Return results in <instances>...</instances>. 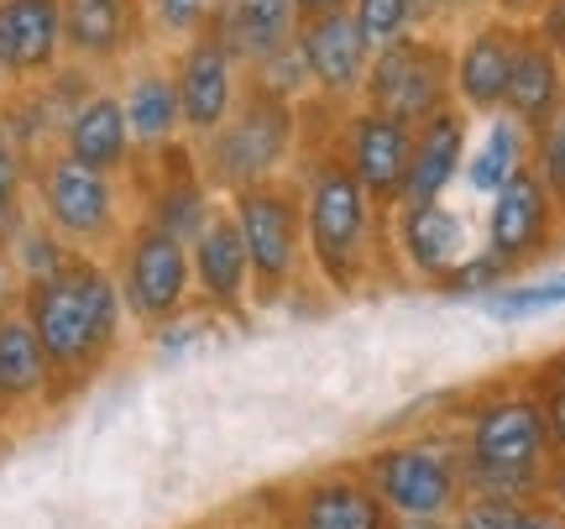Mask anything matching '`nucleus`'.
<instances>
[{"label":"nucleus","mask_w":565,"mask_h":529,"mask_svg":"<svg viewBox=\"0 0 565 529\" xmlns=\"http://www.w3.org/2000/svg\"><path fill=\"white\" fill-rule=\"evenodd\" d=\"M17 309L26 315L42 357L53 367V409H63L95 378H105V367L121 357L126 326H131L110 263L79 257V252L53 278L21 288Z\"/></svg>","instance_id":"nucleus-1"},{"label":"nucleus","mask_w":565,"mask_h":529,"mask_svg":"<svg viewBox=\"0 0 565 529\" xmlns=\"http://www.w3.org/2000/svg\"><path fill=\"white\" fill-rule=\"evenodd\" d=\"M294 183L303 194V252L309 267L335 299H356L377 284L383 263L393 257L387 242V221L377 204L366 200V189L351 179V168L335 158L330 131L320 142L299 137V158H294Z\"/></svg>","instance_id":"nucleus-2"},{"label":"nucleus","mask_w":565,"mask_h":529,"mask_svg":"<svg viewBox=\"0 0 565 529\" xmlns=\"http://www.w3.org/2000/svg\"><path fill=\"white\" fill-rule=\"evenodd\" d=\"M450 441H456V456H461L466 488L513 498V504H540L550 472L561 462L534 383L482 388L461 409V425H456Z\"/></svg>","instance_id":"nucleus-3"},{"label":"nucleus","mask_w":565,"mask_h":529,"mask_svg":"<svg viewBox=\"0 0 565 529\" xmlns=\"http://www.w3.org/2000/svg\"><path fill=\"white\" fill-rule=\"evenodd\" d=\"M299 137H303V105L282 100L257 80H246L236 110L225 116L215 137L194 142V158H200L210 194L231 200V194H246L257 183L288 179V168L299 158Z\"/></svg>","instance_id":"nucleus-4"},{"label":"nucleus","mask_w":565,"mask_h":529,"mask_svg":"<svg viewBox=\"0 0 565 529\" xmlns=\"http://www.w3.org/2000/svg\"><path fill=\"white\" fill-rule=\"evenodd\" d=\"M131 204L137 200H131L126 179H105L95 168H79L74 158H63L58 147L32 158V215L79 257L110 263V252L137 225Z\"/></svg>","instance_id":"nucleus-5"},{"label":"nucleus","mask_w":565,"mask_h":529,"mask_svg":"<svg viewBox=\"0 0 565 529\" xmlns=\"http://www.w3.org/2000/svg\"><path fill=\"white\" fill-rule=\"evenodd\" d=\"M351 467L362 472L393 519H450L471 493L450 435H398L366 446Z\"/></svg>","instance_id":"nucleus-6"},{"label":"nucleus","mask_w":565,"mask_h":529,"mask_svg":"<svg viewBox=\"0 0 565 529\" xmlns=\"http://www.w3.org/2000/svg\"><path fill=\"white\" fill-rule=\"evenodd\" d=\"M231 215L242 231L246 267H252V309H278L299 288L309 252H303V194L294 173L278 183H257L231 194Z\"/></svg>","instance_id":"nucleus-7"},{"label":"nucleus","mask_w":565,"mask_h":529,"mask_svg":"<svg viewBox=\"0 0 565 529\" xmlns=\"http://www.w3.org/2000/svg\"><path fill=\"white\" fill-rule=\"evenodd\" d=\"M110 273L121 288L126 320L137 330H173L194 315V267H189V242L168 236L158 225L137 221L126 242L110 252Z\"/></svg>","instance_id":"nucleus-8"},{"label":"nucleus","mask_w":565,"mask_h":529,"mask_svg":"<svg viewBox=\"0 0 565 529\" xmlns=\"http://www.w3.org/2000/svg\"><path fill=\"white\" fill-rule=\"evenodd\" d=\"M450 63H456V42L440 32H414L404 42H387L366 63L362 105L414 131L429 116H440L445 105H456Z\"/></svg>","instance_id":"nucleus-9"},{"label":"nucleus","mask_w":565,"mask_h":529,"mask_svg":"<svg viewBox=\"0 0 565 529\" xmlns=\"http://www.w3.org/2000/svg\"><path fill=\"white\" fill-rule=\"evenodd\" d=\"M131 200H137V221L158 225L168 236H179V242H194L200 236V225L215 215V194H210V183L200 173V158H194V142L183 137V142L162 147V152H147L131 163Z\"/></svg>","instance_id":"nucleus-10"},{"label":"nucleus","mask_w":565,"mask_h":529,"mask_svg":"<svg viewBox=\"0 0 565 529\" xmlns=\"http://www.w3.org/2000/svg\"><path fill=\"white\" fill-rule=\"evenodd\" d=\"M263 529H393V514L356 467H330L278 488Z\"/></svg>","instance_id":"nucleus-11"},{"label":"nucleus","mask_w":565,"mask_h":529,"mask_svg":"<svg viewBox=\"0 0 565 529\" xmlns=\"http://www.w3.org/2000/svg\"><path fill=\"white\" fill-rule=\"evenodd\" d=\"M330 147H335V158L351 168V179L366 189V200L377 204L383 215H393L398 200H404L414 131L398 126L393 116H377V110H366V105H351V110H335Z\"/></svg>","instance_id":"nucleus-12"},{"label":"nucleus","mask_w":565,"mask_h":529,"mask_svg":"<svg viewBox=\"0 0 565 529\" xmlns=\"http://www.w3.org/2000/svg\"><path fill=\"white\" fill-rule=\"evenodd\" d=\"M173 74V89H179V110H183V137L189 142H204L225 126V116L242 100V63L231 59V47L221 42V32L210 27L200 38H189L168 63Z\"/></svg>","instance_id":"nucleus-13"},{"label":"nucleus","mask_w":565,"mask_h":529,"mask_svg":"<svg viewBox=\"0 0 565 529\" xmlns=\"http://www.w3.org/2000/svg\"><path fill=\"white\" fill-rule=\"evenodd\" d=\"M555 236H561V210H555V200L545 194V183L534 179V168H524L519 179H508L503 189L492 194L482 252L503 267L508 278H513L519 267L540 263L550 246H555Z\"/></svg>","instance_id":"nucleus-14"},{"label":"nucleus","mask_w":565,"mask_h":529,"mask_svg":"<svg viewBox=\"0 0 565 529\" xmlns=\"http://www.w3.org/2000/svg\"><path fill=\"white\" fill-rule=\"evenodd\" d=\"M294 53H299L303 74H309V100L330 105V110L362 105V80H366V63H372V47L362 42L351 11L299 21Z\"/></svg>","instance_id":"nucleus-15"},{"label":"nucleus","mask_w":565,"mask_h":529,"mask_svg":"<svg viewBox=\"0 0 565 529\" xmlns=\"http://www.w3.org/2000/svg\"><path fill=\"white\" fill-rule=\"evenodd\" d=\"M189 267H194V309L200 315H215L231 326L252 320V267H246L242 231H236V215L225 200L189 242Z\"/></svg>","instance_id":"nucleus-16"},{"label":"nucleus","mask_w":565,"mask_h":529,"mask_svg":"<svg viewBox=\"0 0 565 529\" xmlns=\"http://www.w3.org/2000/svg\"><path fill=\"white\" fill-rule=\"evenodd\" d=\"M519 42H524V27H513L503 17H482L461 32L456 63H450V84H456V105L471 121L503 116V95L513 59H519Z\"/></svg>","instance_id":"nucleus-17"},{"label":"nucleus","mask_w":565,"mask_h":529,"mask_svg":"<svg viewBox=\"0 0 565 529\" xmlns=\"http://www.w3.org/2000/svg\"><path fill=\"white\" fill-rule=\"evenodd\" d=\"M387 242H393L398 267L424 288H440L471 257V231H466V221L445 200L398 204L393 221H387Z\"/></svg>","instance_id":"nucleus-18"},{"label":"nucleus","mask_w":565,"mask_h":529,"mask_svg":"<svg viewBox=\"0 0 565 529\" xmlns=\"http://www.w3.org/2000/svg\"><path fill=\"white\" fill-rule=\"evenodd\" d=\"M147 42L141 0H63V59L105 74L121 68Z\"/></svg>","instance_id":"nucleus-19"},{"label":"nucleus","mask_w":565,"mask_h":529,"mask_svg":"<svg viewBox=\"0 0 565 529\" xmlns=\"http://www.w3.org/2000/svg\"><path fill=\"white\" fill-rule=\"evenodd\" d=\"M63 68V0H0V80L42 84Z\"/></svg>","instance_id":"nucleus-20"},{"label":"nucleus","mask_w":565,"mask_h":529,"mask_svg":"<svg viewBox=\"0 0 565 529\" xmlns=\"http://www.w3.org/2000/svg\"><path fill=\"white\" fill-rule=\"evenodd\" d=\"M53 414V367L21 309L0 315V435Z\"/></svg>","instance_id":"nucleus-21"},{"label":"nucleus","mask_w":565,"mask_h":529,"mask_svg":"<svg viewBox=\"0 0 565 529\" xmlns=\"http://www.w3.org/2000/svg\"><path fill=\"white\" fill-rule=\"evenodd\" d=\"M58 152L74 158L79 168H95L105 179H126L137 163V142H131V126H126L121 95L116 89H89L74 116L58 131Z\"/></svg>","instance_id":"nucleus-22"},{"label":"nucleus","mask_w":565,"mask_h":529,"mask_svg":"<svg viewBox=\"0 0 565 529\" xmlns=\"http://www.w3.org/2000/svg\"><path fill=\"white\" fill-rule=\"evenodd\" d=\"M466 152H471V116L461 105H445L440 116L414 126V147H408V173H404V200L398 204H435L445 189L461 179Z\"/></svg>","instance_id":"nucleus-23"},{"label":"nucleus","mask_w":565,"mask_h":529,"mask_svg":"<svg viewBox=\"0 0 565 529\" xmlns=\"http://www.w3.org/2000/svg\"><path fill=\"white\" fill-rule=\"evenodd\" d=\"M210 27L221 32L231 59L242 63V74H252L267 59L294 47L299 11H294V0H215V21Z\"/></svg>","instance_id":"nucleus-24"},{"label":"nucleus","mask_w":565,"mask_h":529,"mask_svg":"<svg viewBox=\"0 0 565 529\" xmlns=\"http://www.w3.org/2000/svg\"><path fill=\"white\" fill-rule=\"evenodd\" d=\"M561 110H565V63H561V53H550L545 42L524 27L519 59H513V74H508L503 116L534 137V131H545Z\"/></svg>","instance_id":"nucleus-25"},{"label":"nucleus","mask_w":565,"mask_h":529,"mask_svg":"<svg viewBox=\"0 0 565 529\" xmlns=\"http://www.w3.org/2000/svg\"><path fill=\"white\" fill-rule=\"evenodd\" d=\"M126 110V126H131V142H137V158L147 152H162V147L183 142V110H179V89H173V74L168 63H131L126 84L116 89Z\"/></svg>","instance_id":"nucleus-26"},{"label":"nucleus","mask_w":565,"mask_h":529,"mask_svg":"<svg viewBox=\"0 0 565 529\" xmlns=\"http://www.w3.org/2000/svg\"><path fill=\"white\" fill-rule=\"evenodd\" d=\"M529 168V131L524 126H513L508 116H492L487 121V142L477 147V152H466V168L461 179L477 189V194H498L508 179H519Z\"/></svg>","instance_id":"nucleus-27"},{"label":"nucleus","mask_w":565,"mask_h":529,"mask_svg":"<svg viewBox=\"0 0 565 529\" xmlns=\"http://www.w3.org/2000/svg\"><path fill=\"white\" fill-rule=\"evenodd\" d=\"M351 21L362 42L377 53L387 42H404L414 32H429V0H351Z\"/></svg>","instance_id":"nucleus-28"},{"label":"nucleus","mask_w":565,"mask_h":529,"mask_svg":"<svg viewBox=\"0 0 565 529\" xmlns=\"http://www.w3.org/2000/svg\"><path fill=\"white\" fill-rule=\"evenodd\" d=\"M6 252H11V267H17L21 288L38 284V278H53V273H58V267L74 257V252H68V246H63L58 236H53V231L38 221V215H26V225H21L17 236H11V246H6Z\"/></svg>","instance_id":"nucleus-29"},{"label":"nucleus","mask_w":565,"mask_h":529,"mask_svg":"<svg viewBox=\"0 0 565 529\" xmlns=\"http://www.w3.org/2000/svg\"><path fill=\"white\" fill-rule=\"evenodd\" d=\"M492 320H534V315H550V309L565 305V267L550 273V278H534V284H503L498 294L482 299Z\"/></svg>","instance_id":"nucleus-30"},{"label":"nucleus","mask_w":565,"mask_h":529,"mask_svg":"<svg viewBox=\"0 0 565 529\" xmlns=\"http://www.w3.org/2000/svg\"><path fill=\"white\" fill-rule=\"evenodd\" d=\"M32 215V163L0 137V246H11Z\"/></svg>","instance_id":"nucleus-31"},{"label":"nucleus","mask_w":565,"mask_h":529,"mask_svg":"<svg viewBox=\"0 0 565 529\" xmlns=\"http://www.w3.org/2000/svg\"><path fill=\"white\" fill-rule=\"evenodd\" d=\"M141 17H147V38L162 42H189L210 32L215 21V0H141Z\"/></svg>","instance_id":"nucleus-32"},{"label":"nucleus","mask_w":565,"mask_h":529,"mask_svg":"<svg viewBox=\"0 0 565 529\" xmlns=\"http://www.w3.org/2000/svg\"><path fill=\"white\" fill-rule=\"evenodd\" d=\"M529 168H534V179L545 183V194L555 200V210H561V221H565V110L545 131L529 137Z\"/></svg>","instance_id":"nucleus-33"},{"label":"nucleus","mask_w":565,"mask_h":529,"mask_svg":"<svg viewBox=\"0 0 565 529\" xmlns=\"http://www.w3.org/2000/svg\"><path fill=\"white\" fill-rule=\"evenodd\" d=\"M529 504L513 498H492V493H466V504L450 514V529H513Z\"/></svg>","instance_id":"nucleus-34"},{"label":"nucleus","mask_w":565,"mask_h":529,"mask_svg":"<svg viewBox=\"0 0 565 529\" xmlns=\"http://www.w3.org/2000/svg\"><path fill=\"white\" fill-rule=\"evenodd\" d=\"M429 17L440 21V27H456V21H482L492 17V0H429Z\"/></svg>","instance_id":"nucleus-35"},{"label":"nucleus","mask_w":565,"mask_h":529,"mask_svg":"<svg viewBox=\"0 0 565 529\" xmlns=\"http://www.w3.org/2000/svg\"><path fill=\"white\" fill-rule=\"evenodd\" d=\"M529 32L545 42L550 53H561V63H565V0H550L545 11L534 17V27H529Z\"/></svg>","instance_id":"nucleus-36"},{"label":"nucleus","mask_w":565,"mask_h":529,"mask_svg":"<svg viewBox=\"0 0 565 529\" xmlns=\"http://www.w3.org/2000/svg\"><path fill=\"white\" fill-rule=\"evenodd\" d=\"M550 0H492V17L513 21V27H534V17L545 11Z\"/></svg>","instance_id":"nucleus-37"},{"label":"nucleus","mask_w":565,"mask_h":529,"mask_svg":"<svg viewBox=\"0 0 565 529\" xmlns=\"http://www.w3.org/2000/svg\"><path fill=\"white\" fill-rule=\"evenodd\" d=\"M17 305H21V278H17V267H11V252L0 246V315Z\"/></svg>","instance_id":"nucleus-38"},{"label":"nucleus","mask_w":565,"mask_h":529,"mask_svg":"<svg viewBox=\"0 0 565 529\" xmlns=\"http://www.w3.org/2000/svg\"><path fill=\"white\" fill-rule=\"evenodd\" d=\"M513 529H565V519L550 509V504H529V509L519 514V525H513Z\"/></svg>","instance_id":"nucleus-39"},{"label":"nucleus","mask_w":565,"mask_h":529,"mask_svg":"<svg viewBox=\"0 0 565 529\" xmlns=\"http://www.w3.org/2000/svg\"><path fill=\"white\" fill-rule=\"evenodd\" d=\"M540 504H550V509H555V514H561V519H565V456H561V462H555V472H550L545 498H540Z\"/></svg>","instance_id":"nucleus-40"},{"label":"nucleus","mask_w":565,"mask_h":529,"mask_svg":"<svg viewBox=\"0 0 565 529\" xmlns=\"http://www.w3.org/2000/svg\"><path fill=\"white\" fill-rule=\"evenodd\" d=\"M294 11H299V21H309V17H330V11H351V0H294Z\"/></svg>","instance_id":"nucleus-41"},{"label":"nucleus","mask_w":565,"mask_h":529,"mask_svg":"<svg viewBox=\"0 0 565 529\" xmlns=\"http://www.w3.org/2000/svg\"><path fill=\"white\" fill-rule=\"evenodd\" d=\"M393 529H450V519H393Z\"/></svg>","instance_id":"nucleus-42"},{"label":"nucleus","mask_w":565,"mask_h":529,"mask_svg":"<svg viewBox=\"0 0 565 529\" xmlns=\"http://www.w3.org/2000/svg\"><path fill=\"white\" fill-rule=\"evenodd\" d=\"M545 372H550V378H555V383L565 388V351H561V357H550V362H545Z\"/></svg>","instance_id":"nucleus-43"},{"label":"nucleus","mask_w":565,"mask_h":529,"mask_svg":"<svg viewBox=\"0 0 565 529\" xmlns=\"http://www.w3.org/2000/svg\"><path fill=\"white\" fill-rule=\"evenodd\" d=\"M0 137H6V131H0Z\"/></svg>","instance_id":"nucleus-44"}]
</instances>
